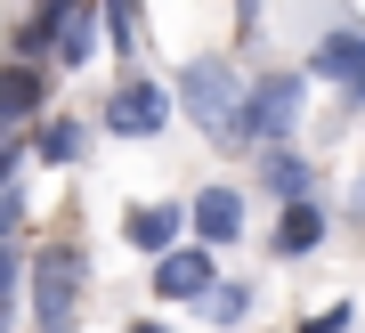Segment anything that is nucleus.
Listing matches in <instances>:
<instances>
[{"instance_id":"obj_6","label":"nucleus","mask_w":365,"mask_h":333,"mask_svg":"<svg viewBox=\"0 0 365 333\" xmlns=\"http://www.w3.org/2000/svg\"><path fill=\"white\" fill-rule=\"evenodd\" d=\"M49 16V33H57V57L49 65H66V74H81L98 49V33H106V0H73V9H41Z\"/></svg>"},{"instance_id":"obj_5","label":"nucleus","mask_w":365,"mask_h":333,"mask_svg":"<svg viewBox=\"0 0 365 333\" xmlns=\"http://www.w3.org/2000/svg\"><path fill=\"white\" fill-rule=\"evenodd\" d=\"M211 284H220V269H211V244L195 236V244H170V252L155 260V293L163 301H203Z\"/></svg>"},{"instance_id":"obj_15","label":"nucleus","mask_w":365,"mask_h":333,"mask_svg":"<svg viewBox=\"0 0 365 333\" xmlns=\"http://www.w3.org/2000/svg\"><path fill=\"white\" fill-rule=\"evenodd\" d=\"M106 49H122V57L146 49V9L138 0H106Z\"/></svg>"},{"instance_id":"obj_14","label":"nucleus","mask_w":365,"mask_h":333,"mask_svg":"<svg viewBox=\"0 0 365 333\" xmlns=\"http://www.w3.org/2000/svg\"><path fill=\"white\" fill-rule=\"evenodd\" d=\"M252 301H260V293H252V284H235V277H220V284H211V293H203V317L220 325V333H244V317H252Z\"/></svg>"},{"instance_id":"obj_21","label":"nucleus","mask_w":365,"mask_h":333,"mask_svg":"<svg viewBox=\"0 0 365 333\" xmlns=\"http://www.w3.org/2000/svg\"><path fill=\"white\" fill-rule=\"evenodd\" d=\"M41 9H73V0H41Z\"/></svg>"},{"instance_id":"obj_16","label":"nucleus","mask_w":365,"mask_h":333,"mask_svg":"<svg viewBox=\"0 0 365 333\" xmlns=\"http://www.w3.org/2000/svg\"><path fill=\"white\" fill-rule=\"evenodd\" d=\"M0 228L25 236V179H9V195H0Z\"/></svg>"},{"instance_id":"obj_9","label":"nucleus","mask_w":365,"mask_h":333,"mask_svg":"<svg viewBox=\"0 0 365 333\" xmlns=\"http://www.w3.org/2000/svg\"><path fill=\"white\" fill-rule=\"evenodd\" d=\"M179 228H187V204H130V219H122L130 252H146V260H163L179 244Z\"/></svg>"},{"instance_id":"obj_19","label":"nucleus","mask_w":365,"mask_h":333,"mask_svg":"<svg viewBox=\"0 0 365 333\" xmlns=\"http://www.w3.org/2000/svg\"><path fill=\"white\" fill-rule=\"evenodd\" d=\"M122 333H170L163 317H130V325H122Z\"/></svg>"},{"instance_id":"obj_17","label":"nucleus","mask_w":365,"mask_h":333,"mask_svg":"<svg viewBox=\"0 0 365 333\" xmlns=\"http://www.w3.org/2000/svg\"><path fill=\"white\" fill-rule=\"evenodd\" d=\"M300 333H349V309H317V317H300Z\"/></svg>"},{"instance_id":"obj_1","label":"nucleus","mask_w":365,"mask_h":333,"mask_svg":"<svg viewBox=\"0 0 365 333\" xmlns=\"http://www.w3.org/2000/svg\"><path fill=\"white\" fill-rule=\"evenodd\" d=\"M179 114H195L203 139L244 146V81H235L227 57H187L179 65Z\"/></svg>"},{"instance_id":"obj_11","label":"nucleus","mask_w":365,"mask_h":333,"mask_svg":"<svg viewBox=\"0 0 365 333\" xmlns=\"http://www.w3.org/2000/svg\"><path fill=\"white\" fill-rule=\"evenodd\" d=\"M260 187L276 195V204H300V195H317V171L300 163L292 146H260Z\"/></svg>"},{"instance_id":"obj_20","label":"nucleus","mask_w":365,"mask_h":333,"mask_svg":"<svg viewBox=\"0 0 365 333\" xmlns=\"http://www.w3.org/2000/svg\"><path fill=\"white\" fill-rule=\"evenodd\" d=\"M235 16H244V25H252V16H260V0H235Z\"/></svg>"},{"instance_id":"obj_3","label":"nucleus","mask_w":365,"mask_h":333,"mask_svg":"<svg viewBox=\"0 0 365 333\" xmlns=\"http://www.w3.org/2000/svg\"><path fill=\"white\" fill-rule=\"evenodd\" d=\"M309 114V81L300 74H260L244 90V146H284Z\"/></svg>"},{"instance_id":"obj_18","label":"nucleus","mask_w":365,"mask_h":333,"mask_svg":"<svg viewBox=\"0 0 365 333\" xmlns=\"http://www.w3.org/2000/svg\"><path fill=\"white\" fill-rule=\"evenodd\" d=\"M349 219L365 228V171H357V187H349Z\"/></svg>"},{"instance_id":"obj_8","label":"nucleus","mask_w":365,"mask_h":333,"mask_svg":"<svg viewBox=\"0 0 365 333\" xmlns=\"http://www.w3.org/2000/svg\"><path fill=\"white\" fill-rule=\"evenodd\" d=\"M187 228H195L203 244H235V236H244V195H235V187H195Z\"/></svg>"},{"instance_id":"obj_7","label":"nucleus","mask_w":365,"mask_h":333,"mask_svg":"<svg viewBox=\"0 0 365 333\" xmlns=\"http://www.w3.org/2000/svg\"><path fill=\"white\" fill-rule=\"evenodd\" d=\"M309 65H317V74H325V81H333V90L349 98V106H365V33H357V25L325 33V41L309 49Z\"/></svg>"},{"instance_id":"obj_10","label":"nucleus","mask_w":365,"mask_h":333,"mask_svg":"<svg viewBox=\"0 0 365 333\" xmlns=\"http://www.w3.org/2000/svg\"><path fill=\"white\" fill-rule=\"evenodd\" d=\"M317 244H325V204H317V195L284 204V219H276V260H309Z\"/></svg>"},{"instance_id":"obj_2","label":"nucleus","mask_w":365,"mask_h":333,"mask_svg":"<svg viewBox=\"0 0 365 333\" xmlns=\"http://www.w3.org/2000/svg\"><path fill=\"white\" fill-rule=\"evenodd\" d=\"M81 277H90V260L73 252V244H49V252L25 260V309L41 333H66L73 309H81Z\"/></svg>"},{"instance_id":"obj_13","label":"nucleus","mask_w":365,"mask_h":333,"mask_svg":"<svg viewBox=\"0 0 365 333\" xmlns=\"http://www.w3.org/2000/svg\"><path fill=\"white\" fill-rule=\"evenodd\" d=\"M0 114H9V122H33L41 114V65L33 57L9 65V81H0Z\"/></svg>"},{"instance_id":"obj_4","label":"nucleus","mask_w":365,"mask_h":333,"mask_svg":"<svg viewBox=\"0 0 365 333\" xmlns=\"http://www.w3.org/2000/svg\"><path fill=\"white\" fill-rule=\"evenodd\" d=\"M170 114H179V90L138 81V74L106 98V130H114V139H155V130H170Z\"/></svg>"},{"instance_id":"obj_12","label":"nucleus","mask_w":365,"mask_h":333,"mask_svg":"<svg viewBox=\"0 0 365 333\" xmlns=\"http://www.w3.org/2000/svg\"><path fill=\"white\" fill-rule=\"evenodd\" d=\"M33 146H41V163H57V171H73L81 154H90V130H81L73 114H57V122H41V130H33Z\"/></svg>"}]
</instances>
